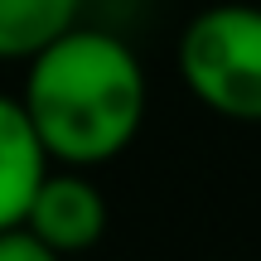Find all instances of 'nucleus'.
Instances as JSON below:
<instances>
[{"instance_id": "nucleus-1", "label": "nucleus", "mask_w": 261, "mask_h": 261, "mask_svg": "<svg viewBox=\"0 0 261 261\" xmlns=\"http://www.w3.org/2000/svg\"><path fill=\"white\" fill-rule=\"evenodd\" d=\"M19 102L48 160L92 169L136 140L145 121V73L121 39L73 24L29 58Z\"/></svg>"}, {"instance_id": "nucleus-2", "label": "nucleus", "mask_w": 261, "mask_h": 261, "mask_svg": "<svg viewBox=\"0 0 261 261\" xmlns=\"http://www.w3.org/2000/svg\"><path fill=\"white\" fill-rule=\"evenodd\" d=\"M179 77L208 112L261 121V10L213 5L194 15L179 39Z\"/></svg>"}, {"instance_id": "nucleus-3", "label": "nucleus", "mask_w": 261, "mask_h": 261, "mask_svg": "<svg viewBox=\"0 0 261 261\" xmlns=\"http://www.w3.org/2000/svg\"><path fill=\"white\" fill-rule=\"evenodd\" d=\"M39 242H48L58 256H77L87 247L102 242L107 232V198L83 169L63 165V169H48L39 179L34 198H29V213L24 223Z\"/></svg>"}, {"instance_id": "nucleus-4", "label": "nucleus", "mask_w": 261, "mask_h": 261, "mask_svg": "<svg viewBox=\"0 0 261 261\" xmlns=\"http://www.w3.org/2000/svg\"><path fill=\"white\" fill-rule=\"evenodd\" d=\"M48 165L54 160L29 121L24 102L0 92V232L24 223L29 198H34L39 179L48 174Z\"/></svg>"}, {"instance_id": "nucleus-5", "label": "nucleus", "mask_w": 261, "mask_h": 261, "mask_svg": "<svg viewBox=\"0 0 261 261\" xmlns=\"http://www.w3.org/2000/svg\"><path fill=\"white\" fill-rule=\"evenodd\" d=\"M83 0H0V58H34L48 39L73 29Z\"/></svg>"}, {"instance_id": "nucleus-6", "label": "nucleus", "mask_w": 261, "mask_h": 261, "mask_svg": "<svg viewBox=\"0 0 261 261\" xmlns=\"http://www.w3.org/2000/svg\"><path fill=\"white\" fill-rule=\"evenodd\" d=\"M0 261H63L48 242H39L29 227H5L0 232Z\"/></svg>"}]
</instances>
